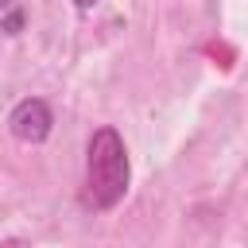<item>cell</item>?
I'll use <instances>...</instances> for the list:
<instances>
[{"label": "cell", "instance_id": "cell-1", "mask_svg": "<svg viewBox=\"0 0 248 248\" xmlns=\"http://www.w3.org/2000/svg\"><path fill=\"white\" fill-rule=\"evenodd\" d=\"M128 194V151L116 128H97L85 147V202L112 209Z\"/></svg>", "mask_w": 248, "mask_h": 248}, {"label": "cell", "instance_id": "cell-2", "mask_svg": "<svg viewBox=\"0 0 248 248\" xmlns=\"http://www.w3.org/2000/svg\"><path fill=\"white\" fill-rule=\"evenodd\" d=\"M50 124H54L50 105L39 101V97L19 101V105L12 108V116H8V132H12L19 143H43V140L50 136Z\"/></svg>", "mask_w": 248, "mask_h": 248}, {"label": "cell", "instance_id": "cell-3", "mask_svg": "<svg viewBox=\"0 0 248 248\" xmlns=\"http://www.w3.org/2000/svg\"><path fill=\"white\" fill-rule=\"evenodd\" d=\"M74 4H78V8H81V12H89V8H93V4H97V0H74Z\"/></svg>", "mask_w": 248, "mask_h": 248}, {"label": "cell", "instance_id": "cell-4", "mask_svg": "<svg viewBox=\"0 0 248 248\" xmlns=\"http://www.w3.org/2000/svg\"><path fill=\"white\" fill-rule=\"evenodd\" d=\"M12 4H16V0H0V12H4V8H12Z\"/></svg>", "mask_w": 248, "mask_h": 248}]
</instances>
